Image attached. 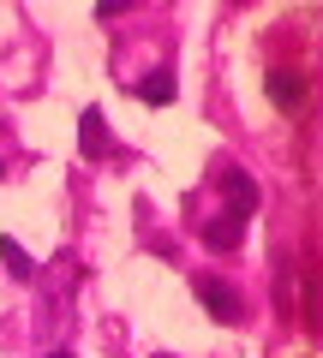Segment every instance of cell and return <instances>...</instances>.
Returning a JSON list of instances; mask_svg holds the SVG:
<instances>
[{
	"instance_id": "6da1fadb",
	"label": "cell",
	"mask_w": 323,
	"mask_h": 358,
	"mask_svg": "<svg viewBox=\"0 0 323 358\" xmlns=\"http://www.w3.org/2000/svg\"><path fill=\"white\" fill-rule=\"evenodd\" d=\"M198 299H204V310H209L216 322H240V317H246V299L233 293L221 275H204V281H198Z\"/></svg>"
},
{
	"instance_id": "7a4b0ae2",
	"label": "cell",
	"mask_w": 323,
	"mask_h": 358,
	"mask_svg": "<svg viewBox=\"0 0 323 358\" xmlns=\"http://www.w3.org/2000/svg\"><path fill=\"white\" fill-rule=\"evenodd\" d=\"M221 192H228V215L233 221H246L252 209H258V185H252V173H240V167L221 173Z\"/></svg>"
},
{
	"instance_id": "3957f363",
	"label": "cell",
	"mask_w": 323,
	"mask_h": 358,
	"mask_svg": "<svg viewBox=\"0 0 323 358\" xmlns=\"http://www.w3.org/2000/svg\"><path fill=\"white\" fill-rule=\"evenodd\" d=\"M270 102L282 108V114L305 108V78H299V72H287V66H282V72H270Z\"/></svg>"
},
{
	"instance_id": "277c9868",
	"label": "cell",
	"mask_w": 323,
	"mask_h": 358,
	"mask_svg": "<svg viewBox=\"0 0 323 358\" xmlns=\"http://www.w3.org/2000/svg\"><path fill=\"white\" fill-rule=\"evenodd\" d=\"M78 138H84V155H108V126H102V108H84V120H78Z\"/></svg>"
},
{
	"instance_id": "5b68a950",
	"label": "cell",
	"mask_w": 323,
	"mask_h": 358,
	"mask_svg": "<svg viewBox=\"0 0 323 358\" xmlns=\"http://www.w3.org/2000/svg\"><path fill=\"white\" fill-rule=\"evenodd\" d=\"M240 233H246V221H233V215L204 221V245H216V251H233V245H240Z\"/></svg>"
},
{
	"instance_id": "8992f818",
	"label": "cell",
	"mask_w": 323,
	"mask_h": 358,
	"mask_svg": "<svg viewBox=\"0 0 323 358\" xmlns=\"http://www.w3.org/2000/svg\"><path fill=\"white\" fill-rule=\"evenodd\" d=\"M138 96H144V102H150V108L174 102V72H168V66H162V72H150V78H144V84H138Z\"/></svg>"
},
{
	"instance_id": "52a82bcc",
	"label": "cell",
	"mask_w": 323,
	"mask_h": 358,
	"mask_svg": "<svg viewBox=\"0 0 323 358\" xmlns=\"http://www.w3.org/2000/svg\"><path fill=\"white\" fill-rule=\"evenodd\" d=\"M0 263L13 268L18 281H30V275H36V263H30V251H25V245H18V239H0Z\"/></svg>"
},
{
	"instance_id": "ba28073f",
	"label": "cell",
	"mask_w": 323,
	"mask_h": 358,
	"mask_svg": "<svg viewBox=\"0 0 323 358\" xmlns=\"http://www.w3.org/2000/svg\"><path fill=\"white\" fill-rule=\"evenodd\" d=\"M48 358H72V352H48Z\"/></svg>"
},
{
	"instance_id": "9c48e42d",
	"label": "cell",
	"mask_w": 323,
	"mask_h": 358,
	"mask_svg": "<svg viewBox=\"0 0 323 358\" xmlns=\"http://www.w3.org/2000/svg\"><path fill=\"white\" fill-rule=\"evenodd\" d=\"M0 173H6V167H0Z\"/></svg>"
}]
</instances>
